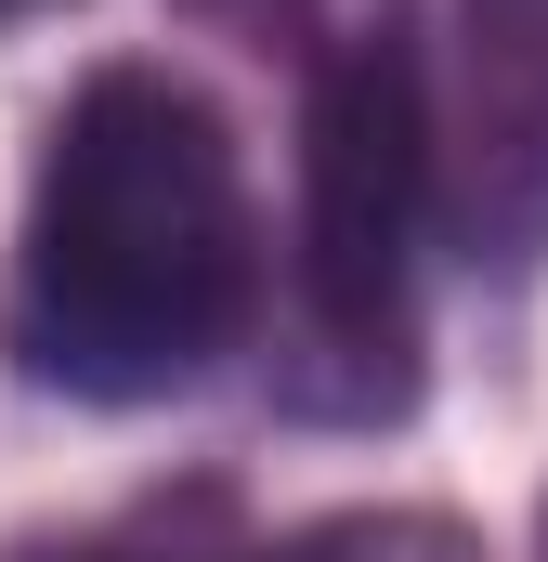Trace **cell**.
I'll list each match as a JSON object with an SVG mask.
<instances>
[{"mask_svg":"<svg viewBox=\"0 0 548 562\" xmlns=\"http://www.w3.org/2000/svg\"><path fill=\"white\" fill-rule=\"evenodd\" d=\"M431 196L470 262H548V0H457V105H431Z\"/></svg>","mask_w":548,"mask_h":562,"instance_id":"cell-3","label":"cell"},{"mask_svg":"<svg viewBox=\"0 0 548 562\" xmlns=\"http://www.w3.org/2000/svg\"><path fill=\"white\" fill-rule=\"evenodd\" d=\"M13 13H39V0H0V26H13Z\"/></svg>","mask_w":548,"mask_h":562,"instance_id":"cell-7","label":"cell"},{"mask_svg":"<svg viewBox=\"0 0 548 562\" xmlns=\"http://www.w3.org/2000/svg\"><path fill=\"white\" fill-rule=\"evenodd\" d=\"M249 562H483V537L457 510H327V524H300Z\"/></svg>","mask_w":548,"mask_h":562,"instance_id":"cell-4","label":"cell"},{"mask_svg":"<svg viewBox=\"0 0 548 562\" xmlns=\"http://www.w3.org/2000/svg\"><path fill=\"white\" fill-rule=\"evenodd\" d=\"M418 236H431V66L406 26H353L300 79V406L392 419L418 393Z\"/></svg>","mask_w":548,"mask_h":562,"instance_id":"cell-2","label":"cell"},{"mask_svg":"<svg viewBox=\"0 0 548 562\" xmlns=\"http://www.w3.org/2000/svg\"><path fill=\"white\" fill-rule=\"evenodd\" d=\"M536 562H548V497H536Z\"/></svg>","mask_w":548,"mask_h":562,"instance_id":"cell-6","label":"cell"},{"mask_svg":"<svg viewBox=\"0 0 548 562\" xmlns=\"http://www.w3.org/2000/svg\"><path fill=\"white\" fill-rule=\"evenodd\" d=\"M13 562H144L132 537H39V550H13Z\"/></svg>","mask_w":548,"mask_h":562,"instance_id":"cell-5","label":"cell"},{"mask_svg":"<svg viewBox=\"0 0 548 562\" xmlns=\"http://www.w3.org/2000/svg\"><path fill=\"white\" fill-rule=\"evenodd\" d=\"M249 314H262V210L236 119L157 53L92 66L26 170L0 276L13 380L66 406H170L249 340Z\"/></svg>","mask_w":548,"mask_h":562,"instance_id":"cell-1","label":"cell"}]
</instances>
